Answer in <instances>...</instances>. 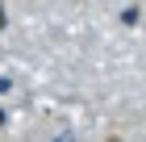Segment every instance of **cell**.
Segmentation results:
<instances>
[{
  "label": "cell",
  "instance_id": "1",
  "mask_svg": "<svg viewBox=\"0 0 146 142\" xmlns=\"http://www.w3.org/2000/svg\"><path fill=\"white\" fill-rule=\"evenodd\" d=\"M50 142H75V138H71V134H58V138H50Z\"/></svg>",
  "mask_w": 146,
  "mask_h": 142
}]
</instances>
